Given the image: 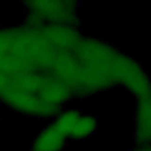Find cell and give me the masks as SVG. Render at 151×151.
I'll return each mask as SVG.
<instances>
[{
    "instance_id": "3957f363",
    "label": "cell",
    "mask_w": 151,
    "mask_h": 151,
    "mask_svg": "<svg viewBox=\"0 0 151 151\" xmlns=\"http://www.w3.org/2000/svg\"><path fill=\"white\" fill-rule=\"evenodd\" d=\"M68 140L65 131L53 120L38 134L33 143L32 151H63Z\"/></svg>"
},
{
    "instance_id": "6da1fadb",
    "label": "cell",
    "mask_w": 151,
    "mask_h": 151,
    "mask_svg": "<svg viewBox=\"0 0 151 151\" xmlns=\"http://www.w3.org/2000/svg\"><path fill=\"white\" fill-rule=\"evenodd\" d=\"M74 97L98 94L117 85L126 88L137 101L151 96V78L131 55L106 41L83 37L76 57Z\"/></svg>"
},
{
    "instance_id": "5b68a950",
    "label": "cell",
    "mask_w": 151,
    "mask_h": 151,
    "mask_svg": "<svg viewBox=\"0 0 151 151\" xmlns=\"http://www.w3.org/2000/svg\"><path fill=\"white\" fill-rule=\"evenodd\" d=\"M127 151H151V144H143V145H136L133 149Z\"/></svg>"
},
{
    "instance_id": "277c9868",
    "label": "cell",
    "mask_w": 151,
    "mask_h": 151,
    "mask_svg": "<svg viewBox=\"0 0 151 151\" xmlns=\"http://www.w3.org/2000/svg\"><path fill=\"white\" fill-rule=\"evenodd\" d=\"M98 130V120L94 116L81 112L73 127L71 140H85L96 134Z\"/></svg>"
},
{
    "instance_id": "7a4b0ae2",
    "label": "cell",
    "mask_w": 151,
    "mask_h": 151,
    "mask_svg": "<svg viewBox=\"0 0 151 151\" xmlns=\"http://www.w3.org/2000/svg\"><path fill=\"white\" fill-rule=\"evenodd\" d=\"M34 26L52 25L79 29V6L76 1H40L31 4Z\"/></svg>"
}]
</instances>
